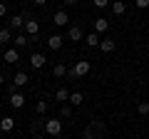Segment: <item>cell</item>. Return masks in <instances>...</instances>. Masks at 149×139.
<instances>
[{"label":"cell","mask_w":149,"mask_h":139,"mask_svg":"<svg viewBox=\"0 0 149 139\" xmlns=\"http://www.w3.org/2000/svg\"><path fill=\"white\" fill-rule=\"evenodd\" d=\"M90 70H92L90 60H77V65H74V67L70 70L67 75H70V77H77V80H82L85 75H90Z\"/></svg>","instance_id":"6da1fadb"},{"label":"cell","mask_w":149,"mask_h":139,"mask_svg":"<svg viewBox=\"0 0 149 139\" xmlns=\"http://www.w3.org/2000/svg\"><path fill=\"white\" fill-rule=\"evenodd\" d=\"M45 132L50 137H60V132H62V119H45Z\"/></svg>","instance_id":"7a4b0ae2"},{"label":"cell","mask_w":149,"mask_h":139,"mask_svg":"<svg viewBox=\"0 0 149 139\" xmlns=\"http://www.w3.org/2000/svg\"><path fill=\"white\" fill-rule=\"evenodd\" d=\"M97 129H102V122H97V119H95L90 127H85L82 137H85V139H100V137H97Z\"/></svg>","instance_id":"3957f363"},{"label":"cell","mask_w":149,"mask_h":139,"mask_svg":"<svg viewBox=\"0 0 149 139\" xmlns=\"http://www.w3.org/2000/svg\"><path fill=\"white\" fill-rule=\"evenodd\" d=\"M37 32H40V22H37L35 17H27V20H25V35H30V38H35Z\"/></svg>","instance_id":"277c9868"},{"label":"cell","mask_w":149,"mask_h":139,"mask_svg":"<svg viewBox=\"0 0 149 139\" xmlns=\"http://www.w3.org/2000/svg\"><path fill=\"white\" fill-rule=\"evenodd\" d=\"M10 107L13 109H22V107H25V95L13 92V95H10Z\"/></svg>","instance_id":"5b68a950"},{"label":"cell","mask_w":149,"mask_h":139,"mask_svg":"<svg viewBox=\"0 0 149 139\" xmlns=\"http://www.w3.org/2000/svg\"><path fill=\"white\" fill-rule=\"evenodd\" d=\"M45 55H40V52H35V55H30V67H35V70H42L45 67Z\"/></svg>","instance_id":"8992f818"},{"label":"cell","mask_w":149,"mask_h":139,"mask_svg":"<svg viewBox=\"0 0 149 139\" xmlns=\"http://www.w3.org/2000/svg\"><path fill=\"white\" fill-rule=\"evenodd\" d=\"M100 50H102L104 55H109V52H114V50H117V42H114L112 38H104V40L100 42Z\"/></svg>","instance_id":"52a82bcc"},{"label":"cell","mask_w":149,"mask_h":139,"mask_svg":"<svg viewBox=\"0 0 149 139\" xmlns=\"http://www.w3.org/2000/svg\"><path fill=\"white\" fill-rule=\"evenodd\" d=\"M62 45H65V38H62V35H50V38H47V47H50V50H60Z\"/></svg>","instance_id":"ba28073f"},{"label":"cell","mask_w":149,"mask_h":139,"mask_svg":"<svg viewBox=\"0 0 149 139\" xmlns=\"http://www.w3.org/2000/svg\"><path fill=\"white\" fill-rule=\"evenodd\" d=\"M52 22H55L57 27H65V25L70 22V15H67L65 10H57V13H55V17H52Z\"/></svg>","instance_id":"9c48e42d"},{"label":"cell","mask_w":149,"mask_h":139,"mask_svg":"<svg viewBox=\"0 0 149 139\" xmlns=\"http://www.w3.org/2000/svg\"><path fill=\"white\" fill-rule=\"evenodd\" d=\"M10 30H25V17L22 15H13L10 17Z\"/></svg>","instance_id":"30bf717a"},{"label":"cell","mask_w":149,"mask_h":139,"mask_svg":"<svg viewBox=\"0 0 149 139\" xmlns=\"http://www.w3.org/2000/svg\"><path fill=\"white\" fill-rule=\"evenodd\" d=\"M107 30H109V20L97 17V20H95V32H97V35H102V32H107Z\"/></svg>","instance_id":"8fae6325"},{"label":"cell","mask_w":149,"mask_h":139,"mask_svg":"<svg viewBox=\"0 0 149 139\" xmlns=\"http://www.w3.org/2000/svg\"><path fill=\"white\" fill-rule=\"evenodd\" d=\"M70 95H72V92H70L67 87H60V90L55 92V99H60L62 104H67V102H70Z\"/></svg>","instance_id":"7c38bea8"},{"label":"cell","mask_w":149,"mask_h":139,"mask_svg":"<svg viewBox=\"0 0 149 139\" xmlns=\"http://www.w3.org/2000/svg\"><path fill=\"white\" fill-rule=\"evenodd\" d=\"M27 82H30V77H27L25 72H17V75L13 77V87H25Z\"/></svg>","instance_id":"4fadbf2b"},{"label":"cell","mask_w":149,"mask_h":139,"mask_svg":"<svg viewBox=\"0 0 149 139\" xmlns=\"http://www.w3.org/2000/svg\"><path fill=\"white\" fill-rule=\"evenodd\" d=\"M112 13H114V15H124V13H127L124 0H112Z\"/></svg>","instance_id":"5bb4252c"},{"label":"cell","mask_w":149,"mask_h":139,"mask_svg":"<svg viewBox=\"0 0 149 139\" xmlns=\"http://www.w3.org/2000/svg\"><path fill=\"white\" fill-rule=\"evenodd\" d=\"M15 129V119L13 117H3V122H0V132H13Z\"/></svg>","instance_id":"9a60e30c"},{"label":"cell","mask_w":149,"mask_h":139,"mask_svg":"<svg viewBox=\"0 0 149 139\" xmlns=\"http://www.w3.org/2000/svg\"><path fill=\"white\" fill-rule=\"evenodd\" d=\"M17 60H20V52H17L15 47H13V50H5V62H8V65H15Z\"/></svg>","instance_id":"2e32d148"},{"label":"cell","mask_w":149,"mask_h":139,"mask_svg":"<svg viewBox=\"0 0 149 139\" xmlns=\"http://www.w3.org/2000/svg\"><path fill=\"white\" fill-rule=\"evenodd\" d=\"M85 42L90 45V47H100L102 38H100V35H97V32H90V35H87V38H85Z\"/></svg>","instance_id":"e0dca14e"},{"label":"cell","mask_w":149,"mask_h":139,"mask_svg":"<svg viewBox=\"0 0 149 139\" xmlns=\"http://www.w3.org/2000/svg\"><path fill=\"white\" fill-rule=\"evenodd\" d=\"M67 40H82V27L72 25V27L67 30Z\"/></svg>","instance_id":"ac0fdd59"},{"label":"cell","mask_w":149,"mask_h":139,"mask_svg":"<svg viewBox=\"0 0 149 139\" xmlns=\"http://www.w3.org/2000/svg\"><path fill=\"white\" fill-rule=\"evenodd\" d=\"M0 42H3V45L13 42V30H10V27H3V30H0Z\"/></svg>","instance_id":"d6986e66"},{"label":"cell","mask_w":149,"mask_h":139,"mask_svg":"<svg viewBox=\"0 0 149 139\" xmlns=\"http://www.w3.org/2000/svg\"><path fill=\"white\" fill-rule=\"evenodd\" d=\"M30 35H25V32H20V35H15V38H13V42H15V47H25L27 42H30Z\"/></svg>","instance_id":"ffe728a7"},{"label":"cell","mask_w":149,"mask_h":139,"mask_svg":"<svg viewBox=\"0 0 149 139\" xmlns=\"http://www.w3.org/2000/svg\"><path fill=\"white\" fill-rule=\"evenodd\" d=\"M67 72H70V70H67V65H62V62H57V65L52 67V75H55V77H65Z\"/></svg>","instance_id":"44dd1931"},{"label":"cell","mask_w":149,"mask_h":139,"mask_svg":"<svg viewBox=\"0 0 149 139\" xmlns=\"http://www.w3.org/2000/svg\"><path fill=\"white\" fill-rule=\"evenodd\" d=\"M82 102H85V95H82V92H72V95H70V104H72V107H77Z\"/></svg>","instance_id":"7402d4cb"},{"label":"cell","mask_w":149,"mask_h":139,"mask_svg":"<svg viewBox=\"0 0 149 139\" xmlns=\"http://www.w3.org/2000/svg\"><path fill=\"white\" fill-rule=\"evenodd\" d=\"M74 114V109H72V104H62V109H60V117L62 119H70Z\"/></svg>","instance_id":"603a6c76"},{"label":"cell","mask_w":149,"mask_h":139,"mask_svg":"<svg viewBox=\"0 0 149 139\" xmlns=\"http://www.w3.org/2000/svg\"><path fill=\"white\" fill-rule=\"evenodd\" d=\"M47 107H50L47 102H45V99H40V102L35 104V112H37V114H45V112H47Z\"/></svg>","instance_id":"cb8c5ba5"},{"label":"cell","mask_w":149,"mask_h":139,"mask_svg":"<svg viewBox=\"0 0 149 139\" xmlns=\"http://www.w3.org/2000/svg\"><path fill=\"white\" fill-rule=\"evenodd\" d=\"M137 112L142 114V117H147V114H149V102H139V104H137Z\"/></svg>","instance_id":"d4e9b609"},{"label":"cell","mask_w":149,"mask_h":139,"mask_svg":"<svg viewBox=\"0 0 149 139\" xmlns=\"http://www.w3.org/2000/svg\"><path fill=\"white\" fill-rule=\"evenodd\" d=\"M134 5H137L139 10H147V8H149V0H134Z\"/></svg>","instance_id":"484cf974"},{"label":"cell","mask_w":149,"mask_h":139,"mask_svg":"<svg viewBox=\"0 0 149 139\" xmlns=\"http://www.w3.org/2000/svg\"><path fill=\"white\" fill-rule=\"evenodd\" d=\"M92 3H95V8H107V5H112L109 0H92Z\"/></svg>","instance_id":"4316f807"},{"label":"cell","mask_w":149,"mask_h":139,"mask_svg":"<svg viewBox=\"0 0 149 139\" xmlns=\"http://www.w3.org/2000/svg\"><path fill=\"white\" fill-rule=\"evenodd\" d=\"M8 15V5H5V3H0V17H5Z\"/></svg>","instance_id":"83f0119b"},{"label":"cell","mask_w":149,"mask_h":139,"mask_svg":"<svg viewBox=\"0 0 149 139\" xmlns=\"http://www.w3.org/2000/svg\"><path fill=\"white\" fill-rule=\"evenodd\" d=\"M80 0H65V5H77Z\"/></svg>","instance_id":"f1b7e54d"},{"label":"cell","mask_w":149,"mask_h":139,"mask_svg":"<svg viewBox=\"0 0 149 139\" xmlns=\"http://www.w3.org/2000/svg\"><path fill=\"white\" fill-rule=\"evenodd\" d=\"M35 3H37V5H45V3H47V0H35Z\"/></svg>","instance_id":"f546056e"},{"label":"cell","mask_w":149,"mask_h":139,"mask_svg":"<svg viewBox=\"0 0 149 139\" xmlns=\"http://www.w3.org/2000/svg\"><path fill=\"white\" fill-rule=\"evenodd\" d=\"M3 82H5V77H3V75H0V85H3Z\"/></svg>","instance_id":"4dcf8cb0"},{"label":"cell","mask_w":149,"mask_h":139,"mask_svg":"<svg viewBox=\"0 0 149 139\" xmlns=\"http://www.w3.org/2000/svg\"><path fill=\"white\" fill-rule=\"evenodd\" d=\"M100 139H107V137H104V134H102V137H100Z\"/></svg>","instance_id":"1f68e13d"},{"label":"cell","mask_w":149,"mask_h":139,"mask_svg":"<svg viewBox=\"0 0 149 139\" xmlns=\"http://www.w3.org/2000/svg\"><path fill=\"white\" fill-rule=\"evenodd\" d=\"M32 139H42V137H32Z\"/></svg>","instance_id":"d6a6232c"},{"label":"cell","mask_w":149,"mask_h":139,"mask_svg":"<svg viewBox=\"0 0 149 139\" xmlns=\"http://www.w3.org/2000/svg\"><path fill=\"white\" fill-rule=\"evenodd\" d=\"M0 122H3V114H0Z\"/></svg>","instance_id":"836d02e7"},{"label":"cell","mask_w":149,"mask_h":139,"mask_svg":"<svg viewBox=\"0 0 149 139\" xmlns=\"http://www.w3.org/2000/svg\"><path fill=\"white\" fill-rule=\"evenodd\" d=\"M52 139H60V137H52Z\"/></svg>","instance_id":"e575fe53"}]
</instances>
